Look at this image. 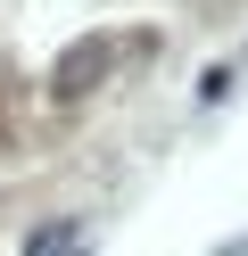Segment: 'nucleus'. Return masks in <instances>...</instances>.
Masks as SVG:
<instances>
[{
	"label": "nucleus",
	"instance_id": "f257e3e1",
	"mask_svg": "<svg viewBox=\"0 0 248 256\" xmlns=\"http://www.w3.org/2000/svg\"><path fill=\"white\" fill-rule=\"evenodd\" d=\"M25 256H91V232H83V223H42V232L25 240Z\"/></svg>",
	"mask_w": 248,
	"mask_h": 256
},
{
	"label": "nucleus",
	"instance_id": "f03ea898",
	"mask_svg": "<svg viewBox=\"0 0 248 256\" xmlns=\"http://www.w3.org/2000/svg\"><path fill=\"white\" fill-rule=\"evenodd\" d=\"M99 66H108V42H83V50L58 66V91H66V100H75V91H91V74H99Z\"/></svg>",
	"mask_w": 248,
	"mask_h": 256
},
{
	"label": "nucleus",
	"instance_id": "7ed1b4c3",
	"mask_svg": "<svg viewBox=\"0 0 248 256\" xmlns=\"http://www.w3.org/2000/svg\"><path fill=\"white\" fill-rule=\"evenodd\" d=\"M215 256H248V240H231V248H215Z\"/></svg>",
	"mask_w": 248,
	"mask_h": 256
}]
</instances>
